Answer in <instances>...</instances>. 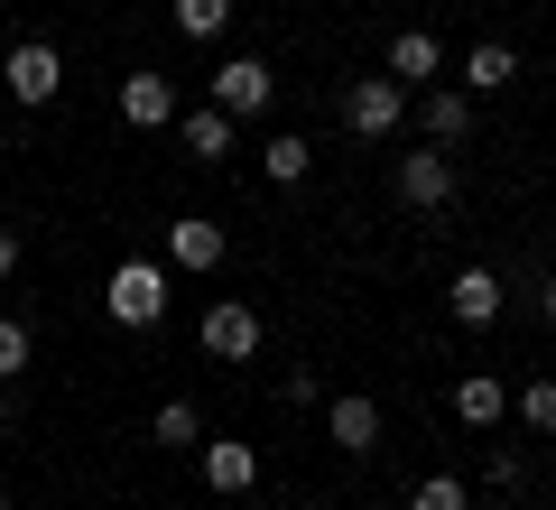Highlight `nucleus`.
<instances>
[{
    "label": "nucleus",
    "instance_id": "f8f14e48",
    "mask_svg": "<svg viewBox=\"0 0 556 510\" xmlns=\"http://www.w3.org/2000/svg\"><path fill=\"white\" fill-rule=\"evenodd\" d=\"M455 418L464 427H501V418H510V390H501L492 372H464L455 381Z\"/></svg>",
    "mask_w": 556,
    "mask_h": 510
},
{
    "label": "nucleus",
    "instance_id": "412c9836",
    "mask_svg": "<svg viewBox=\"0 0 556 510\" xmlns=\"http://www.w3.org/2000/svg\"><path fill=\"white\" fill-rule=\"evenodd\" d=\"M408 510H464V473H427Z\"/></svg>",
    "mask_w": 556,
    "mask_h": 510
},
{
    "label": "nucleus",
    "instance_id": "9d476101",
    "mask_svg": "<svg viewBox=\"0 0 556 510\" xmlns=\"http://www.w3.org/2000/svg\"><path fill=\"white\" fill-rule=\"evenodd\" d=\"M167 130H177L186 158H204V167H214V158H232V112H214V102H204V112H177Z\"/></svg>",
    "mask_w": 556,
    "mask_h": 510
},
{
    "label": "nucleus",
    "instance_id": "6e6552de",
    "mask_svg": "<svg viewBox=\"0 0 556 510\" xmlns=\"http://www.w3.org/2000/svg\"><path fill=\"white\" fill-rule=\"evenodd\" d=\"M325 436H334L343 455H371V446H380V399H362V390H343L334 409H325Z\"/></svg>",
    "mask_w": 556,
    "mask_h": 510
},
{
    "label": "nucleus",
    "instance_id": "b1692460",
    "mask_svg": "<svg viewBox=\"0 0 556 510\" xmlns=\"http://www.w3.org/2000/svg\"><path fill=\"white\" fill-rule=\"evenodd\" d=\"M538 307H547V325H556V278H547V288H538Z\"/></svg>",
    "mask_w": 556,
    "mask_h": 510
},
{
    "label": "nucleus",
    "instance_id": "dca6fc26",
    "mask_svg": "<svg viewBox=\"0 0 556 510\" xmlns=\"http://www.w3.org/2000/svg\"><path fill=\"white\" fill-rule=\"evenodd\" d=\"M510 75H519V57H510V47H501V38H482L473 57H464V94H501V84H510Z\"/></svg>",
    "mask_w": 556,
    "mask_h": 510
},
{
    "label": "nucleus",
    "instance_id": "4468645a",
    "mask_svg": "<svg viewBox=\"0 0 556 510\" xmlns=\"http://www.w3.org/2000/svg\"><path fill=\"white\" fill-rule=\"evenodd\" d=\"M437 65H445V47L427 38V28H399V38H390V65H380V75L417 84V75H437Z\"/></svg>",
    "mask_w": 556,
    "mask_h": 510
},
{
    "label": "nucleus",
    "instance_id": "7ed1b4c3",
    "mask_svg": "<svg viewBox=\"0 0 556 510\" xmlns=\"http://www.w3.org/2000/svg\"><path fill=\"white\" fill-rule=\"evenodd\" d=\"M0 84H10V102H56V94H65V57H56L47 38H28V47H10Z\"/></svg>",
    "mask_w": 556,
    "mask_h": 510
},
{
    "label": "nucleus",
    "instance_id": "aec40b11",
    "mask_svg": "<svg viewBox=\"0 0 556 510\" xmlns=\"http://www.w3.org/2000/svg\"><path fill=\"white\" fill-rule=\"evenodd\" d=\"M159 446H204V418H195V399H167V409H159Z\"/></svg>",
    "mask_w": 556,
    "mask_h": 510
},
{
    "label": "nucleus",
    "instance_id": "f03ea898",
    "mask_svg": "<svg viewBox=\"0 0 556 510\" xmlns=\"http://www.w3.org/2000/svg\"><path fill=\"white\" fill-rule=\"evenodd\" d=\"M399 121H408V84L399 75H362L353 94H343V130L353 139H390Z\"/></svg>",
    "mask_w": 556,
    "mask_h": 510
},
{
    "label": "nucleus",
    "instance_id": "9b49d317",
    "mask_svg": "<svg viewBox=\"0 0 556 510\" xmlns=\"http://www.w3.org/2000/svg\"><path fill=\"white\" fill-rule=\"evenodd\" d=\"M204 483H214V492H251V483H260V446L214 436V446H204Z\"/></svg>",
    "mask_w": 556,
    "mask_h": 510
},
{
    "label": "nucleus",
    "instance_id": "1a4fd4ad",
    "mask_svg": "<svg viewBox=\"0 0 556 510\" xmlns=\"http://www.w3.org/2000/svg\"><path fill=\"white\" fill-rule=\"evenodd\" d=\"M223 251H232V241H223V223H204V214L167 223V260H177V270H223Z\"/></svg>",
    "mask_w": 556,
    "mask_h": 510
},
{
    "label": "nucleus",
    "instance_id": "2eb2a0df",
    "mask_svg": "<svg viewBox=\"0 0 556 510\" xmlns=\"http://www.w3.org/2000/svg\"><path fill=\"white\" fill-rule=\"evenodd\" d=\"M445 307H455V325H492V315H501V278L492 270H464Z\"/></svg>",
    "mask_w": 556,
    "mask_h": 510
},
{
    "label": "nucleus",
    "instance_id": "f257e3e1",
    "mask_svg": "<svg viewBox=\"0 0 556 510\" xmlns=\"http://www.w3.org/2000/svg\"><path fill=\"white\" fill-rule=\"evenodd\" d=\"M102 307H112V325H159V315H167V270H159V260H121V270H112V288H102Z\"/></svg>",
    "mask_w": 556,
    "mask_h": 510
},
{
    "label": "nucleus",
    "instance_id": "a211bd4d",
    "mask_svg": "<svg viewBox=\"0 0 556 510\" xmlns=\"http://www.w3.org/2000/svg\"><path fill=\"white\" fill-rule=\"evenodd\" d=\"M510 409H519V427H529V436H556V381H529V390H510Z\"/></svg>",
    "mask_w": 556,
    "mask_h": 510
},
{
    "label": "nucleus",
    "instance_id": "20e7f679",
    "mask_svg": "<svg viewBox=\"0 0 556 510\" xmlns=\"http://www.w3.org/2000/svg\"><path fill=\"white\" fill-rule=\"evenodd\" d=\"M204 353H214V362H251L260 353V307L214 297V307H204Z\"/></svg>",
    "mask_w": 556,
    "mask_h": 510
},
{
    "label": "nucleus",
    "instance_id": "f3484780",
    "mask_svg": "<svg viewBox=\"0 0 556 510\" xmlns=\"http://www.w3.org/2000/svg\"><path fill=\"white\" fill-rule=\"evenodd\" d=\"M260 167H269V177H278V186H298V177H306V167H316V139H306V130H278V139H269V149H260Z\"/></svg>",
    "mask_w": 556,
    "mask_h": 510
},
{
    "label": "nucleus",
    "instance_id": "39448f33",
    "mask_svg": "<svg viewBox=\"0 0 556 510\" xmlns=\"http://www.w3.org/2000/svg\"><path fill=\"white\" fill-rule=\"evenodd\" d=\"M399 204H417V214L455 204V158H445V149H408V158H399Z\"/></svg>",
    "mask_w": 556,
    "mask_h": 510
},
{
    "label": "nucleus",
    "instance_id": "393cba45",
    "mask_svg": "<svg viewBox=\"0 0 556 510\" xmlns=\"http://www.w3.org/2000/svg\"><path fill=\"white\" fill-rule=\"evenodd\" d=\"M547 501H556V483H547Z\"/></svg>",
    "mask_w": 556,
    "mask_h": 510
},
{
    "label": "nucleus",
    "instance_id": "6ab92c4d",
    "mask_svg": "<svg viewBox=\"0 0 556 510\" xmlns=\"http://www.w3.org/2000/svg\"><path fill=\"white\" fill-rule=\"evenodd\" d=\"M177 28L186 38H223L232 28V0H177Z\"/></svg>",
    "mask_w": 556,
    "mask_h": 510
},
{
    "label": "nucleus",
    "instance_id": "5701e85b",
    "mask_svg": "<svg viewBox=\"0 0 556 510\" xmlns=\"http://www.w3.org/2000/svg\"><path fill=\"white\" fill-rule=\"evenodd\" d=\"M0 278H20V223H0Z\"/></svg>",
    "mask_w": 556,
    "mask_h": 510
},
{
    "label": "nucleus",
    "instance_id": "423d86ee",
    "mask_svg": "<svg viewBox=\"0 0 556 510\" xmlns=\"http://www.w3.org/2000/svg\"><path fill=\"white\" fill-rule=\"evenodd\" d=\"M269 94H278V75H269L260 57H232V65H214V112L251 121V112H269Z\"/></svg>",
    "mask_w": 556,
    "mask_h": 510
},
{
    "label": "nucleus",
    "instance_id": "0eeeda50",
    "mask_svg": "<svg viewBox=\"0 0 556 510\" xmlns=\"http://www.w3.org/2000/svg\"><path fill=\"white\" fill-rule=\"evenodd\" d=\"M121 121L130 130H167L177 121V84L167 75H121Z\"/></svg>",
    "mask_w": 556,
    "mask_h": 510
},
{
    "label": "nucleus",
    "instance_id": "4be33fe9",
    "mask_svg": "<svg viewBox=\"0 0 556 510\" xmlns=\"http://www.w3.org/2000/svg\"><path fill=\"white\" fill-rule=\"evenodd\" d=\"M20 372H28V325L0 315V381H20Z\"/></svg>",
    "mask_w": 556,
    "mask_h": 510
},
{
    "label": "nucleus",
    "instance_id": "ddd939ff",
    "mask_svg": "<svg viewBox=\"0 0 556 510\" xmlns=\"http://www.w3.org/2000/svg\"><path fill=\"white\" fill-rule=\"evenodd\" d=\"M417 121H427V139H437V149H455V139L473 130V102H464L455 84H437V94L417 102Z\"/></svg>",
    "mask_w": 556,
    "mask_h": 510
},
{
    "label": "nucleus",
    "instance_id": "a878e982",
    "mask_svg": "<svg viewBox=\"0 0 556 510\" xmlns=\"http://www.w3.org/2000/svg\"><path fill=\"white\" fill-rule=\"evenodd\" d=\"M0 510H10V501H0Z\"/></svg>",
    "mask_w": 556,
    "mask_h": 510
}]
</instances>
